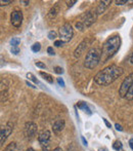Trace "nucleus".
<instances>
[{
  "label": "nucleus",
  "instance_id": "1",
  "mask_svg": "<svg viewBox=\"0 0 133 151\" xmlns=\"http://www.w3.org/2000/svg\"><path fill=\"white\" fill-rule=\"evenodd\" d=\"M123 73L124 70L122 67H119L117 65H110L96 74L94 77V81L100 86H107L113 83L115 80H117Z\"/></svg>",
  "mask_w": 133,
  "mask_h": 151
},
{
  "label": "nucleus",
  "instance_id": "2",
  "mask_svg": "<svg viewBox=\"0 0 133 151\" xmlns=\"http://www.w3.org/2000/svg\"><path fill=\"white\" fill-rule=\"evenodd\" d=\"M120 46H121V37L119 35H113L107 38L102 45L100 63L105 64L111 58H113L116 52L119 50Z\"/></svg>",
  "mask_w": 133,
  "mask_h": 151
},
{
  "label": "nucleus",
  "instance_id": "3",
  "mask_svg": "<svg viewBox=\"0 0 133 151\" xmlns=\"http://www.w3.org/2000/svg\"><path fill=\"white\" fill-rule=\"evenodd\" d=\"M101 50L97 47L90 48L86 54L85 60H84V66L88 69H94L98 63L100 62Z\"/></svg>",
  "mask_w": 133,
  "mask_h": 151
},
{
  "label": "nucleus",
  "instance_id": "4",
  "mask_svg": "<svg viewBox=\"0 0 133 151\" xmlns=\"http://www.w3.org/2000/svg\"><path fill=\"white\" fill-rule=\"evenodd\" d=\"M58 34H60V40H62L64 43H66V42H69L70 40L72 39L74 31H73V28H72L71 25H70L69 23H66V24H64L60 28Z\"/></svg>",
  "mask_w": 133,
  "mask_h": 151
},
{
  "label": "nucleus",
  "instance_id": "5",
  "mask_svg": "<svg viewBox=\"0 0 133 151\" xmlns=\"http://www.w3.org/2000/svg\"><path fill=\"white\" fill-rule=\"evenodd\" d=\"M133 83V73H130L125 79L123 80V82L121 83V86L119 88V95L121 98H125L127 95L128 91H129L130 86Z\"/></svg>",
  "mask_w": 133,
  "mask_h": 151
},
{
  "label": "nucleus",
  "instance_id": "6",
  "mask_svg": "<svg viewBox=\"0 0 133 151\" xmlns=\"http://www.w3.org/2000/svg\"><path fill=\"white\" fill-rule=\"evenodd\" d=\"M37 134V124L33 121H29L25 124L24 127V135L27 140H32L35 138Z\"/></svg>",
  "mask_w": 133,
  "mask_h": 151
},
{
  "label": "nucleus",
  "instance_id": "7",
  "mask_svg": "<svg viewBox=\"0 0 133 151\" xmlns=\"http://www.w3.org/2000/svg\"><path fill=\"white\" fill-rule=\"evenodd\" d=\"M96 19H97V14H96V12H92V10H90V12H86V14L82 17L81 22L83 23L84 27L89 28L92 24L95 23Z\"/></svg>",
  "mask_w": 133,
  "mask_h": 151
},
{
  "label": "nucleus",
  "instance_id": "8",
  "mask_svg": "<svg viewBox=\"0 0 133 151\" xmlns=\"http://www.w3.org/2000/svg\"><path fill=\"white\" fill-rule=\"evenodd\" d=\"M10 22L12 26L16 28H20L23 23V12L20 9H14L10 14Z\"/></svg>",
  "mask_w": 133,
  "mask_h": 151
},
{
  "label": "nucleus",
  "instance_id": "9",
  "mask_svg": "<svg viewBox=\"0 0 133 151\" xmlns=\"http://www.w3.org/2000/svg\"><path fill=\"white\" fill-rule=\"evenodd\" d=\"M12 129H14V125L10 122H7L6 125L1 127V132H0V145H3L4 142L6 141L7 137L12 133Z\"/></svg>",
  "mask_w": 133,
  "mask_h": 151
},
{
  "label": "nucleus",
  "instance_id": "10",
  "mask_svg": "<svg viewBox=\"0 0 133 151\" xmlns=\"http://www.w3.org/2000/svg\"><path fill=\"white\" fill-rule=\"evenodd\" d=\"M88 44H89V40L88 39H84L83 41H81V43L77 46V48H76L75 52H74V57H75V58H79V57H81V55L83 54L84 50H86V47L88 46Z\"/></svg>",
  "mask_w": 133,
  "mask_h": 151
},
{
  "label": "nucleus",
  "instance_id": "11",
  "mask_svg": "<svg viewBox=\"0 0 133 151\" xmlns=\"http://www.w3.org/2000/svg\"><path fill=\"white\" fill-rule=\"evenodd\" d=\"M50 137H51V134H50V132L48 131V129H44V131H42L41 133L39 134V136H38V141H39L40 145L49 143Z\"/></svg>",
  "mask_w": 133,
  "mask_h": 151
},
{
  "label": "nucleus",
  "instance_id": "12",
  "mask_svg": "<svg viewBox=\"0 0 133 151\" xmlns=\"http://www.w3.org/2000/svg\"><path fill=\"white\" fill-rule=\"evenodd\" d=\"M111 3H112V0L100 1V4H98V6H97V8H96V14H97V16H98V14H101L102 12H105V9H107V8L111 5Z\"/></svg>",
  "mask_w": 133,
  "mask_h": 151
},
{
  "label": "nucleus",
  "instance_id": "13",
  "mask_svg": "<svg viewBox=\"0 0 133 151\" xmlns=\"http://www.w3.org/2000/svg\"><path fill=\"white\" fill-rule=\"evenodd\" d=\"M65 127V120L64 119H58L52 125V129L55 134H58L64 129Z\"/></svg>",
  "mask_w": 133,
  "mask_h": 151
},
{
  "label": "nucleus",
  "instance_id": "14",
  "mask_svg": "<svg viewBox=\"0 0 133 151\" xmlns=\"http://www.w3.org/2000/svg\"><path fill=\"white\" fill-rule=\"evenodd\" d=\"M58 10H60V8H58V4H55V5H54L53 7L49 10V12H48V16H47L48 19H53L54 17L58 14Z\"/></svg>",
  "mask_w": 133,
  "mask_h": 151
},
{
  "label": "nucleus",
  "instance_id": "15",
  "mask_svg": "<svg viewBox=\"0 0 133 151\" xmlns=\"http://www.w3.org/2000/svg\"><path fill=\"white\" fill-rule=\"evenodd\" d=\"M77 106H78V108H80V109H82V110H84L85 112H87L88 114H91V111H90V109L88 108V106H87V104L86 103H84V102H78V104H77Z\"/></svg>",
  "mask_w": 133,
  "mask_h": 151
},
{
  "label": "nucleus",
  "instance_id": "16",
  "mask_svg": "<svg viewBox=\"0 0 133 151\" xmlns=\"http://www.w3.org/2000/svg\"><path fill=\"white\" fill-rule=\"evenodd\" d=\"M40 75L42 76V77L44 78V79L46 80L47 82H49V83H53V77H52L50 74L46 73V72H40Z\"/></svg>",
  "mask_w": 133,
  "mask_h": 151
},
{
  "label": "nucleus",
  "instance_id": "17",
  "mask_svg": "<svg viewBox=\"0 0 133 151\" xmlns=\"http://www.w3.org/2000/svg\"><path fill=\"white\" fill-rule=\"evenodd\" d=\"M21 42V39L18 37H14L12 38L11 40H10V44H11V47H18V44H20Z\"/></svg>",
  "mask_w": 133,
  "mask_h": 151
},
{
  "label": "nucleus",
  "instance_id": "18",
  "mask_svg": "<svg viewBox=\"0 0 133 151\" xmlns=\"http://www.w3.org/2000/svg\"><path fill=\"white\" fill-rule=\"evenodd\" d=\"M125 98L128 100V101H132L133 100V83H132V86H130L129 91H128V93H127V95H126Z\"/></svg>",
  "mask_w": 133,
  "mask_h": 151
},
{
  "label": "nucleus",
  "instance_id": "19",
  "mask_svg": "<svg viewBox=\"0 0 133 151\" xmlns=\"http://www.w3.org/2000/svg\"><path fill=\"white\" fill-rule=\"evenodd\" d=\"M40 50H41V44L39 42H36V43H34L32 45V50L34 52H38Z\"/></svg>",
  "mask_w": 133,
  "mask_h": 151
},
{
  "label": "nucleus",
  "instance_id": "20",
  "mask_svg": "<svg viewBox=\"0 0 133 151\" xmlns=\"http://www.w3.org/2000/svg\"><path fill=\"white\" fill-rule=\"evenodd\" d=\"M113 148L115 150L119 151L120 149H122V143L120 141H115V143L113 144Z\"/></svg>",
  "mask_w": 133,
  "mask_h": 151
},
{
  "label": "nucleus",
  "instance_id": "21",
  "mask_svg": "<svg viewBox=\"0 0 133 151\" xmlns=\"http://www.w3.org/2000/svg\"><path fill=\"white\" fill-rule=\"evenodd\" d=\"M27 78H28V79H30V80H32V81H34L35 83H38L37 78H36L32 73H28V74H27Z\"/></svg>",
  "mask_w": 133,
  "mask_h": 151
},
{
  "label": "nucleus",
  "instance_id": "22",
  "mask_svg": "<svg viewBox=\"0 0 133 151\" xmlns=\"http://www.w3.org/2000/svg\"><path fill=\"white\" fill-rule=\"evenodd\" d=\"M76 28L77 29H79L80 31H83L84 30V28H85V27H84V25H83V23L81 22V21H80V22H77L76 23Z\"/></svg>",
  "mask_w": 133,
  "mask_h": 151
},
{
  "label": "nucleus",
  "instance_id": "23",
  "mask_svg": "<svg viewBox=\"0 0 133 151\" xmlns=\"http://www.w3.org/2000/svg\"><path fill=\"white\" fill-rule=\"evenodd\" d=\"M48 38H49L50 40H53L56 38V33L54 31H50L49 33H48Z\"/></svg>",
  "mask_w": 133,
  "mask_h": 151
},
{
  "label": "nucleus",
  "instance_id": "24",
  "mask_svg": "<svg viewBox=\"0 0 133 151\" xmlns=\"http://www.w3.org/2000/svg\"><path fill=\"white\" fill-rule=\"evenodd\" d=\"M54 72H55L56 74H63L64 73V69H63L62 67L56 66V67H54Z\"/></svg>",
  "mask_w": 133,
  "mask_h": 151
},
{
  "label": "nucleus",
  "instance_id": "25",
  "mask_svg": "<svg viewBox=\"0 0 133 151\" xmlns=\"http://www.w3.org/2000/svg\"><path fill=\"white\" fill-rule=\"evenodd\" d=\"M35 65L37 66L38 68H42V69H44V68H46V65L44 63H42V62H39V61H37L35 63Z\"/></svg>",
  "mask_w": 133,
  "mask_h": 151
},
{
  "label": "nucleus",
  "instance_id": "26",
  "mask_svg": "<svg viewBox=\"0 0 133 151\" xmlns=\"http://www.w3.org/2000/svg\"><path fill=\"white\" fill-rule=\"evenodd\" d=\"M10 50H11V52L14 55H18V52H20V48L18 47H11Z\"/></svg>",
  "mask_w": 133,
  "mask_h": 151
},
{
  "label": "nucleus",
  "instance_id": "27",
  "mask_svg": "<svg viewBox=\"0 0 133 151\" xmlns=\"http://www.w3.org/2000/svg\"><path fill=\"white\" fill-rule=\"evenodd\" d=\"M127 0H117V1H115V3L117 4V5H123V4H125V3H127Z\"/></svg>",
  "mask_w": 133,
  "mask_h": 151
},
{
  "label": "nucleus",
  "instance_id": "28",
  "mask_svg": "<svg viewBox=\"0 0 133 151\" xmlns=\"http://www.w3.org/2000/svg\"><path fill=\"white\" fill-rule=\"evenodd\" d=\"M63 44H64V42H63L62 40H55V41H54V45L58 46V47H60V46H62Z\"/></svg>",
  "mask_w": 133,
  "mask_h": 151
},
{
  "label": "nucleus",
  "instance_id": "29",
  "mask_svg": "<svg viewBox=\"0 0 133 151\" xmlns=\"http://www.w3.org/2000/svg\"><path fill=\"white\" fill-rule=\"evenodd\" d=\"M47 52L50 55V56H54V50H53V48H52L51 46H49V47L47 48Z\"/></svg>",
  "mask_w": 133,
  "mask_h": 151
},
{
  "label": "nucleus",
  "instance_id": "30",
  "mask_svg": "<svg viewBox=\"0 0 133 151\" xmlns=\"http://www.w3.org/2000/svg\"><path fill=\"white\" fill-rule=\"evenodd\" d=\"M76 0H73V1H67V5H68V7H72V6L74 5V4L76 3Z\"/></svg>",
  "mask_w": 133,
  "mask_h": 151
},
{
  "label": "nucleus",
  "instance_id": "31",
  "mask_svg": "<svg viewBox=\"0 0 133 151\" xmlns=\"http://www.w3.org/2000/svg\"><path fill=\"white\" fill-rule=\"evenodd\" d=\"M58 84H60V86H65V81H64V79H63V78L58 77Z\"/></svg>",
  "mask_w": 133,
  "mask_h": 151
},
{
  "label": "nucleus",
  "instance_id": "32",
  "mask_svg": "<svg viewBox=\"0 0 133 151\" xmlns=\"http://www.w3.org/2000/svg\"><path fill=\"white\" fill-rule=\"evenodd\" d=\"M0 3H1V6H3V5H7V4H9V3H12V1L11 0H8V1H3V0H1Z\"/></svg>",
  "mask_w": 133,
  "mask_h": 151
},
{
  "label": "nucleus",
  "instance_id": "33",
  "mask_svg": "<svg viewBox=\"0 0 133 151\" xmlns=\"http://www.w3.org/2000/svg\"><path fill=\"white\" fill-rule=\"evenodd\" d=\"M115 127H116V129H117V131H120V132L123 131V129H122V127H121V125H120V124H118V123H116Z\"/></svg>",
  "mask_w": 133,
  "mask_h": 151
},
{
  "label": "nucleus",
  "instance_id": "34",
  "mask_svg": "<svg viewBox=\"0 0 133 151\" xmlns=\"http://www.w3.org/2000/svg\"><path fill=\"white\" fill-rule=\"evenodd\" d=\"M129 146H130V148L133 150V138H131V139L129 140Z\"/></svg>",
  "mask_w": 133,
  "mask_h": 151
},
{
  "label": "nucleus",
  "instance_id": "35",
  "mask_svg": "<svg viewBox=\"0 0 133 151\" xmlns=\"http://www.w3.org/2000/svg\"><path fill=\"white\" fill-rule=\"evenodd\" d=\"M103 121H105V123L107 124V127H111V123H110L107 119H105V118H103Z\"/></svg>",
  "mask_w": 133,
  "mask_h": 151
},
{
  "label": "nucleus",
  "instance_id": "36",
  "mask_svg": "<svg viewBox=\"0 0 133 151\" xmlns=\"http://www.w3.org/2000/svg\"><path fill=\"white\" fill-rule=\"evenodd\" d=\"M20 2L24 4V5H28V4L30 3V1H25V0H22V1H20Z\"/></svg>",
  "mask_w": 133,
  "mask_h": 151
},
{
  "label": "nucleus",
  "instance_id": "37",
  "mask_svg": "<svg viewBox=\"0 0 133 151\" xmlns=\"http://www.w3.org/2000/svg\"><path fill=\"white\" fill-rule=\"evenodd\" d=\"M82 141H83L84 145H85V146H87V141H86V140H85V138H84V137H82Z\"/></svg>",
  "mask_w": 133,
  "mask_h": 151
},
{
  "label": "nucleus",
  "instance_id": "38",
  "mask_svg": "<svg viewBox=\"0 0 133 151\" xmlns=\"http://www.w3.org/2000/svg\"><path fill=\"white\" fill-rule=\"evenodd\" d=\"M26 83H27V84H28V86H31V88H36V86H32V84H31V83H30V82H29V81H26Z\"/></svg>",
  "mask_w": 133,
  "mask_h": 151
},
{
  "label": "nucleus",
  "instance_id": "39",
  "mask_svg": "<svg viewBox=\"0 0 133 151\" xmlns=\"http://www.w3.org/2000/svg\"><path fill=\"white\" fill-rule=\"evenodd\" d=\"M129 61H130V63L133 64V52L131 54V56H130V59H129Z\"/></svg>",
  "mask_w": 133,
  "mask_h": 151
},
{
  "label": "nucleus",
  "instance_id": "40",
  "mask_svg": "<svg viewBox=\"0 0 133 151\" xmlns=\"http://www.w3.org/2000/svg\"><path fill=\"white\" fill-rule=\"evenodd\" d=\"M53 151H64L60 147H56L55 149H53Z\"/></svg>",
  "mask_w": 133,
  "mask_h": 151
},
{
  "label": "nucleus",
  "instance_id": "41",
  "mask_svg": "<svg viewBox=\"0 0 133 151\" xmlns=\"http://www.w3.org/2000/svg\"><path fill=\"white\" fill-rule=\"evenodd\" d=\"M27 151H36V150H34L33 148H29V149H27Z\"/></svg>",
  "mask_w": 133,
  "mask_h": 151
},
{
  "label": "nucleus",
  "instance_id": "42",
  "mask_svg": "<svg viewBox=\"0 0 133 151\" xmlns=\"http://www.w3.org/2000/svg\"><path fill=\"white\" fill-rule=\"evenodd\" d=\"M11 151H21V150H18V149H12Z\"/></svg>",
  "mask_w": 133,
  "mask_h": 151
}]
</instances>
